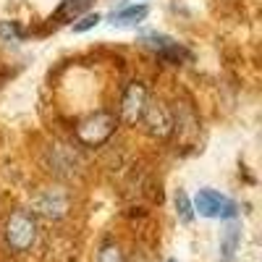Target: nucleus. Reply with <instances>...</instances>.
I'll return each mask as SVG.
<instances>
[{"label":"nucleus","instance_id":"nucleus-1","mask_svg":"<svg viewBox=\"0 0 262 262\" xmlns=\"http://www.w3.org/2000/svg\"><path fill=\"white\" fill-rule=\"evenodd\" d=\"M6 242L13 252H27L37 242V221L27 210H16L6 221Z\"/></svg>","mask_w":262,"mask_h":262},{"label":"nucleus","instance_id":"nucleus-2","mask_svg":"<svg viewBox=\"0 0 262 262\" xmlns=\"http://www.w3.org/2000/svg\"><path fill=\"white\" fill-rule=\"evenodd\" d=\"M113 131H116V116L113 113H95L76 126V139L84 147H100L113 137Z\"/></svg>","mask_w":262,"mask_h":262},{"label":"nucleus","instance_id":"nucleus-3","mask_svg":"<svg viewBox=\"0 0 262 262\" xmlns=\"http://www.w3.org/2000/svg\"><path fill=\"white\" fill-rule=\"evenodd\" d=\"M139 121H142L144 131L152 139H168L173 134V113H170V107L165 102H160V100L147 102Z\"/></svg>","mask_w":262,"mask_h":262},{"label":"nucleus","instance_id":"nucleus-4","mask_svg":"<svg viewBox=\"0 0 262 262\" xmlns=\"http://www.w3.org/2000/svg\"><path fill=\"white\" fill-rule=\"evenodd\" d=\"M32 207H34V212L50 217V221H60V217L69 212V207H71V196H69V191L60 189V186L42 189L32 200Z\"/></svg>","mask_w":262,"mask_h":262},{"label":"nucleus","instance_id":"nucleus-5","mask_svg":"<svg viewBox=\"0 0 262 262\" xmlns=\"http://www.w3.org/2000/svg\"><path fill=\"white\" fill-rule=\"evenodd\" d=\"M147 102H149L147 86H144L142 81H131L126 90H123V97H121V121L128 123V126L139 123Z\"/></svg>","mask_w":262,"mask_h":262},{"label":"nucleus","instance_id":"nucleus-6","mask_svg":"<svg viewBox=\"0 0 262 262\" xmlns=\"http://www.w3.org/2000/svg\"><path fill=\"white\" fill-rule=\"evenodd\" d=\"M194 210L205 217H233L236 215V205L228 196H223L221 191H212V189H202L196 194Z\"/></svg>","mask_w":262,"mask_h":262},{"label":"nucleus","instance_id":"nucleus-7","mask_svg":"<svg viewBox=\"0 0 262 262\" xmlns=\"http://www.w3.org/2000/svg\"><path fill=\"white\" fill-rule=\"evenodd\" d=\"M142 45L149 48L155 55H160V58H165V60H173V63H179L181 58H189V53L179 45L176 39H170V37H165V34H158V32L144 34V37H142Z\"/></svg>","mask_w":262,"mask_h":262},{"label":"nucleus","instance_id":"nucleus-8","mask_svg":"<svg viewBox=\"0 0 262 262\" xmlns=\"http://www.w3.org/2000/svg\"><path fill=\"white\" fill-rule=\"evenodd\" d=\"M48 165H50V170L58 173V176H71L79 165V158L69 144H53L48 149Z\"/></svg>","mask_w":262,"mask_h":262},{"label":"nucleus","instance_id":"nucleus-9","mask_svg":"<svg viewBox=\"0 0 262 262\" xmlns=\"http://www.w3.org/2000/svg\"><path fill=\"white\" fill-rule=\"evenodd\" d=\"M147 16V6H128L118 13H113V24L116 27H134L139 21H144Z\"/></svg>","mask_w":262,"mask_h":262},{"label":"nucleus","instance_id":"nucleus-10","mask_svg":"<svg viewBox=\"0 0 262 262\" xmlns=\"http://www.w3.org/2000/svg\"><path fill=\"white\" fill-rule=\"evenodd\" d=\"M238 249V226H228L221 238V262H233Z\"/></svg>","mask_w":262,"mask_h":262},{"label":"nucleus","instance_id":"nucleus-11","mask_svg":"<svg viewBox=\"0 0 262 262\" xmlns=\"http://www.w3.org/2000/svg\"><path fill=\"white\" fill-rule=\"evenodd\" d=\"M176 210H179V217H181L184 223H189L191 217H194V207H191L189 196H186L184 191H179V194H176Z\"/></svg>","mask_w":262,"mask_h":262},{"label":"nucleus","instance_id":"nucleus-12","mask_svg":"<svg viewBox=\"0 0 262 262\" xmlns=\"http://www.w3.org/2000/svg\"><path fill=\"white\" fill-rule=\"evenodd\" d=\"M97 262H126V259H123V252L116 244H105L97 254Z\"/></svg>","mask_w":262,"mask_h":262},{"label":"nucleus","instance_id":"nucleus-13","mask_svg":"<svg viewBox=\"0 0 262 262\" xmlns=\"http://www.w3.org/2000/svg\"><path fill=\"white\" fill-rule=\"evenodd\" d=\"M90 6V0H63V6L58 8V16H71V13H79L81 8Z\"/></svg>","mask_w":262,"mask_h":262},{"label":"nucleus","instance_id":"nucleus-14","mask_svg":"<svg viewBox=\"0 0 262 262\" xmlns=\"http://www.w3.org/2000/svg\"><path fill=\"white\" fill-rule=\"evenodd\" d=\"M97 21H100V16L97 13H90V16H84L79 24H74V32H86V29H92V27H97Z\"/></svg>","mask_w":262,"mask_h":262},{"label":"nucleus","instance_id":"nucleus-15","mask_svg":"<svg viewBox=\"0 0 262 262\" xmlns=\"http://www.w3.org/2000/svg\"><path fill=\"white\" fill-rule=\"evenodd\" d=\"M0 34L3 37H21V29L16 24H8V21H0Z\"/></svg>","mask_w":262,"mask_h":262},{"label":"nucleus","instance_id":"nucleus-16","mask_svg":"<svg viewBox=\"0 0 262 262\" xmlns=\"http://www.w3.org/2000/svg\"><path fill=\"white\" fill-rule=\"evenodd\" d=\"M168 262H176V259H168Z\"/></svg>","mask_w":262,"mask_h":262}]
</instances>
